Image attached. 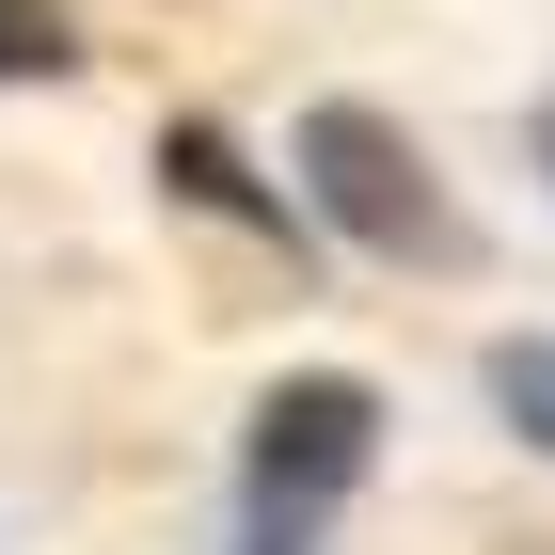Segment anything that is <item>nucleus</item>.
Listing matches in <instances>:
<instances>
[{
  "label": "nucleus",
  "instance_id": "obj_3",
  "mask_svg": "<svg viewBox=\"0 0 555 555\" xmlns=\"http://www.w3.org/2000/svg\"><path fill=\"white\" fill-rule=\"evenodd\" d=\"M492 413L555 461V334H508V349H492Z\"/></svg>",
  "mask_w": 555,
  "mask_h": 555
},
{
  "label": "nucleus",
  "instance_id": "obj_4",
  "mask_svg": "<svg viewBox=\"0 0 555 555\" xmlns=\"http://www.w3.org/2000/svg\"><path fill=\"white\" fill-rule=\"evenodd\" d=\"M80 33H64V0H0V80H64Z\"/></svg>",
  "mask_w": 555,
  "mask_h": 555
},
{
  "label": "nucleus",
  "instance_id": "obj_5",
  "mask_svg": "<svg viewBox=\"0 0 555 555\" xmlns=\"http://www.w3.org/2000/svg\"><path fill=\"white\" fill-rule=\"evenodd\" d=\"M524 143H540V175H555V95H540V128H524Z\"/></svg>",
  "mask_w": 555,
  "mask_h": 555
},
{
  "label": "nucleus",
  "instance_id": "obj_2",
  "mask_svg": "<svg viewBox=\"0 0 555 555\" xmlns=\"http://www.w3.org/2000/svg\"><path fill=\"white\" fill-rule=\"evenodd\" d=\"M382 461V397L349 365H301V382L255 397V461H238V524L255 555H318V524L349 508V476Z\"/></svg>",
  "mask_w": 555,
  "mask_h": 555
},
{
  "label": "nucleus",
  "instance_id": "obj_1",
  "mask_svg": "<svg viewBox=\"0 0 555 555\" xmlns=\"http://www.w3.org/2000/svg\"><path fill=\"white\" fill-rule=\"evenodd\" d=\"M301 191H318V222H334L349 255H382V270H476V222L444 207L428 143L397 112H365V95H318L301 112Z\"/></svg>",
  "mask_w": 555,
  "mask_h": 555
}]
</instances>
